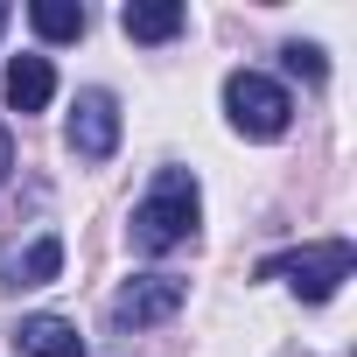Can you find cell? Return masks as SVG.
Returning <instances> with one entry per match:
<instances>
[{
    "instance_id": "obj_1",
    "label": "cell",
    "mask_w": 357,
    "mask_h": 357,
    "mask_svg": "<svg viewBox=\"0 0 357 357\" xmlns=\"http://www.w3.org/2000/svg\"><path fill=\"white\" fill-rule=\"evenodd\" d=\"M197 211H204L197 175H190V168H154V183H147V197L133 204V225H126L133 252L161 259V252H175V245H190V231H197Z\"/></svg>"
},
{
    "instance_id": "obj_2",
    "label": "cell",
    "mask_w": 357,
    "mask_h": 357,
    "mask_svg": "<svg viewBox=\"0 0 357 357\" xmlns=\"http://www.w3.org/2000/svg\"><path fill=\"white\" fill-rule=\"evenodd\" d=\"M350 266H357L350 238H322V245H294V252L259 259V280H287L301 301H329V294L350 280Z\"/></svg>"
},
{
    "instance_id": "obj_3",
    "label": "cell",
    "mask_w": 357,
    "mask_h": 357,
    "mask_svg": "<svg viewBox=\"0 0 357 357\" xmlns=\"http://www.w3.org/2000/svg\"><path fill=\"white\" fill-rule=\"evenodd\" d=\"M225 112H231V126H238L245 140H280V133L294 126V98H287V84H273L266 70H231V77H225Z\"/></svg>"
},
{
    "instance_id": "obj_4",
    "label": "cell",
    "mask_w": 357,
    "mask_h": 357,
    "mask_svg": "<svg viewBox=\"0 0 357 357\" xmlns=\"http://www.w3.org/2000/svg\"><path fill=\"white\" fill-rule=\"evenodd\" d=\"M190 301V280H175V273H140V280H126L119 294H112V329H154V322H168L175 308Z\"/></svg>"
},
{
    "instance_id": "obj_5",
    "label": "cell",
    "mask_w": 357,
    "mask_h": 357,
    "mask_svg": "<svg viewBox=\"0 0 357 357\" xmlns=\"http://www.w3.org/2000/svg\"><path fill=\"white\" fill-rule=\"evenodd\" d=\"M119 147V98L112 91H77V112H70V154L77 161H112Z\"/></svg>"
},
{
    "instance_id": "obj_6",
    "label": "cell",
    "mask_w": 357,
    "mask_h": 357,
    "mask_svg": "<svg viewBox=\"0 0 357 357\" xmlns=\"http://www.w3.org/2000/svg\"><path fill=\"white\" fill-rule=\"evenodd\" d=\"M8 343H15L22 357H84V336H77V322H63V315H22Z\"/></svg>"
},
{
    "instance_id": "obj_7",
    "label": "cell",
    "mask_w": 357,
    "mask_h": 357,
    "mask_svg": "<svg viewBox=\"0 0 357 357\" xmlns=\"http://www.w3.org/2000/svg\"><path fill=\"white\" fill-rule=\"evenodd\" d=\"M0 91H8L15 112H43V105L56 98V63H50V56H15L8 77H0Z\"/></svg>"
},
{
    "instance_id": "obj_8",
    "label": "cell",
    "mask_w": 357,
    "mask_h": 357,
    "mask_svg": "<svg viewBox=\"0 0 357 357\" xmlns=\"http://www.w3.org/2000/svg\"><path fill=\"white\" fill-rule=\"evenodd\" d=\"M183 8H175V0H126V8H119V29L133 36V43H175V36H183Z\"/></svg>"
},
{
    "instance_id": "obj_9",
    "label": "cell",
    "mask_w": 357,
    "mask_h": 357,
    "mask_svg": "<svg viewBox=\"0 0 357 357\" xmlns=\"http://www.w3.org/2000/svg\"><path fill=\"white\" fill-rule=\"evenodd\" d=\"M56 273H63V238H56V231H43L29 252H15L8 266H0V280H8V287H50Z\"/></svg>"
},
{
    "instance_id": "obj_10",
    "label": "cell",
    "mask_w": 357,
    "mask_h": 357,
    "mask_svg": "<svg viewBox=\"0 0 357 357\" xmlns=\"http://www.w3.org/2000/svg\"><path fill=\"white\" fill-rule=\"evenodd\" d=\"M29 29H36L43 43H77V36L91 29V15H84V0H36V8H29Z\"/></svg>"
},
{
    "instance_id": "obj_11",
    "label": "cell",
    "mask_w": 357,
    "mask_h": 357,
    "mask_svg": "<svg viewBox=\"0 0 357 357\" xmlns=\"http://www.w3.org/2000/svg\"><path fill=\"white\" fill-rule=\"evenodd\" d=\"M280 56H287V70H294V77H308V84H322V77H329V56H322L315 43H287Z\"/></svg>"
},
{
    "instance_id": "obj_12",
    "label": "cell",
    "mask_w": 357,
    "mask_h": 357,
    "mask_svg": "<svg viewBox=\"0 0 357 357\" xmlns=\"http://www.w3.org/2000/svg\"><path fill=\"white\" fill-rule=\"evenodd\" d=\"M8 175H15V133L0 126V183H8Z\"/></svg>"
},
{
    "instance_id": "obj_13",
    "label": "cell",
    "mask_w": 357,
    "mask_h": 357,
    "mask_svg": "<svg viewBox=\"0 0 357 357\" xmlns=\"http://www.w3.org/2000/svg\"><path fill=\"white\" fill-rule=\"evenodd\" d=\"M0 36H8V0H0Z\"/></svg>"
}]
</instances>
